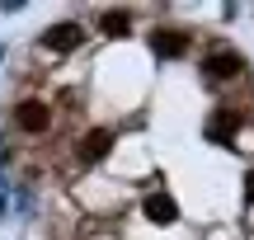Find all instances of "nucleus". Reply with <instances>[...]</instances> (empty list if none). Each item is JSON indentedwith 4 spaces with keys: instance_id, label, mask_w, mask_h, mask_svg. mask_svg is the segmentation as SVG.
<instances>
[{
    "instance_id": "obj_8",
    "label": "nucleus",
    "mask_w": 254,
    "mask_h": 240,
    "mask_svg": "<svg viewBox=\"0 0 254 240\" xmlns=\"http://www.w3.org/2000/svg\"><path fill=\"white\" fill-rule=\"evenodd\" d=\"M155 52L160 57H184L189 52V38L184 33H155Z\"/></svg>"
},
{
    "instance_id": "obj_2",
    "label": "nucleus",
    "mask_w": 254,
    "mask_h": 240,
    "mask_svg": "<svg viewBox=\"0 0 254 240\" xmlns=\"http://www.w3.org/2000/svg\"><path fill=\"white\" fill-rule=\"evenodd\" d=\"M14 122L24 132H47V127H52V109L38 104V99H28V104H19V109H14Z\"/></svg>"
},
{
    "instance_id": "obj_5",
    "label": "nucleus",
    "mask_w": 254,
    "mask_h": 240,
    "mask_svg": "<svg viewBox=\"0 0 254 240\" xmlns=\"http://www.w3.org/2000/svg\"><path fill=\"white\" fill-rule=\"evenodd\" d=\"M146 217H151L155 226H170L174 217H179V203H174L170 193H151L146 198Z\"/></svg>"
},
{
    "instance_id": "obj_3",
    "label": "nucleus",
    "mask_w": 254,
    "mask_h": 240,
    "mask_svg": "<svg viewBox=\"0 0 254 240\" xmlns=\"http://www.w3.org/2000/svg\"><path fill=\"white\" fill-rule=\"evenodd\" d=\"M109 146H113V132H104V127L85 132V137H80V160H85V165H99V160L109 156Z\"/></svg>"
},
{
    "instance_id": "obj_7",
    "label": "nucleus",
    "mask_w": 254,
    "mask_h": 240,
    "mask_svg": "<svg viewBox=\"0 0 254 240\" xmlns=\"http://www.w3.org/2000/svg\"><path fill=\"white\" fill-rule=\"evenodd\" d=\"M236 127H240V113H217V118L207 122V137H217V141H231V137H236Z\"/></svg>"
},
{
    "instance_id": "obj_9",
    "label": "nucleus",
    "mask_w": 254,
    "mask_h": 240,
    "mask_svg": "<svg viewBox=\"0 0 254 240\" xmlns=\"http://www.w3.org/2000/svg\"><path fill=\"white\" fill-rule=\"evenodd\" d=\"M245 188H250V198H254V175H250V179H245Z\"/></svg>"
},
{
    "instance_id": "obj_4",
    "label": "nucleus",
    "mask_w": 254,
    "mask_h": 240,
    "mask_svg": "<svg viewBox=\"0 0 254 240\" xmlns=\"http://www.w3.org/2000/svg\"><path fill=\"white\" fill-rule=\"evenodd\" d=\"M202 71H207L212 80H231V75H240V71H245V61H240V52H212Z\"/></svg>"
},
{
    "instance_id": "obj_1",
    "label": "nucleus",
    "mask_w": 254,
    "mask_h": 240,
    "mask_svg": "<svg viewBox=\"0 0 254 240\" xmlns=\"http://www.w3.org/2000/svg\"><path fill=\"white\" fill-rule=\"evenodd\" d=\"M80 38H85L80 24H52L43 33V47L47 52H71V47H80Z\"/></svg>"
},
{
    "instance_id": "obj_6",
    "label": "nucleus",
    "mask_w": 254,
    "mask_h": 240,
    "mask_svg": "<svg viewBox=\"0 0 254 240\" xmlns=\"http://www.w3.org/2000/svg\"><path fill=\"white\" fill-rule=\"evenodd\" d=\"M99 28L109 38H127V33H132V14H127V9H109V14L99 19Z\"/></svg>"
}]
</instances>
